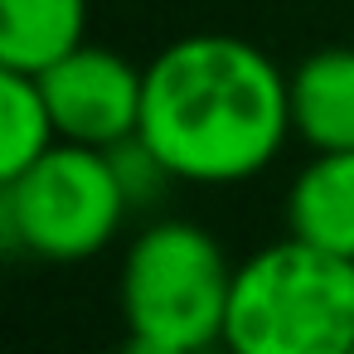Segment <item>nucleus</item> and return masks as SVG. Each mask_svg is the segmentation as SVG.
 Instances as JSON below:
<instances>
[{"label":"nucleus","mask_w":354,"mask_h":354,"mask_svg":"<svg viewBox=\"0 0 354 354\" xmlns=\"http://www.w3.org/2000/svg\"><path fill=\"white\" fill-rule=\"evenodd\" d=\"M136 136L180 185H243L291 141L286 73L238 35H185L146 64Z\"/></svg>","instance_id":"nucleus-1"},{"label":"nucleus","mask_w":354,"mask_h":354,"mask_svg":"<svg viewBox=\"0 0 354 354\" xmlns=\"http://www.w3.org/2000/svg\"><path fill=\"white\" fill-rule=\"evenodd\" d=\"M223 344L233 354H349L354 262L291 233L257 248L233 272Z\"/></svg>","instance_id":"nucleus-2"},{"label":"nucleus","mask_w":354,"mask_h":354,"mask_svg":"<svg viewBox=\"0 0 354 354\" xmlns=\"http://www.w3.org/2000/svg\"><path fill=\"white\" fill-rule=\"evenodd\" d=\"M233 262L218 238L189 218H156L146 223L117 277V306L127 335H146L175 349H209L223 344L228 296H233Z\"/></svg>","instance_id":"nucleus-3"},{"label":"nucleus","mask_w":354,"mask_h":354,"mask_svg":"<svg viewBox=\"0 0 354 354\" xmlns=\"http://www.w3.org/2000/svg\"><path fill=\"white\" fill-rule=\"evenodd\" d=\"M131 204L107 151L59 141L20 175L0 180L6 248L35 262H88L112 248Z\"/></svg>","instance_id":"nucleus-4"},{"label":"nucleus","mask_w":354,"mask_h":354,"mask_svg":"<svg viewBox=\"0 0 354 354\" xmlns=\"http://www.w3.org/2000/svg\"><path fill=\"white\" fill-rule=\"evenodd\" d=\"M44 88V102L54 112L59 141L112 151L117 141L141 131V102H146V68L122 59L102 44H78L54 68L35 73Z\"/></svg>","instance_id":"nucleus-5"},{"label":"nucleus","mask_w":354,"mask_h":354,"mask_svg":"<svg viewBox=\"0 0 354 354\" xmlns=\"http://www.w3.org/2000/svg\"><path fill=\"white\" fill-rule=\"evenodd\" d=\"M291 136L310 151H354V49L330 44L286 73Z\"/></svg>","instance_id":"nucleus-6"},{"label":"nucleus","mask_w":354,"mask_h":354,"mask_svg":"<svg viewBox=\"0 0 354 354\" xmlns=\"http://www.w3.org/2000/svg\"><path fill=\"white\" fill-rule=\"evenodd\" d=\"M286 233L354 262V151H315L286 189Z\"/></svg>","instance_id":"nucleus-7"},{"label":"nucleus","mask_w":354,"mask_h":354,"mask_svg":"<svg viewBox=\"0 0 354 354\" xmlns=\"http://www.w3.org/2000/svg\"><path fill=\"white\" fill-rule=\"evenodd\" d=\"M88 44V0H0V68L44 73Z\"/></svg>","instance_id":"nucleus-8"},{"label":"nucleus","mask_w":354,"mask_h":354,"mask_svg":"<svg viewBox=\"0 0 354 354\" xmlns=\"http://www.w3.org/2000/svg\"><path fill=\"white\" fill-rule=\"evenodd\" d=\"M54 146H59V127L39 78L20 68H0V180L20 175Z\"/></svg>","instance_id":"nucleus-9"},{"label":"nucleus","mask_w":354,"mask_h":354,"mask_svg":"<svg viewBox=\"0 0 354 354\" xmlns=\"http://www.w3.org/2000/svg\"><path fill=\"white\" fill-rule=\"evenodd\" d=\"M107 160H112L117 185H122V194H127L131 209H151V204H160V199L170 194V185H180V180L170 175V165H165L141 136L117 141V146L107 151Z\"/></svg>","instance_id":"nucleus-10"},{"label":"nucleus","mask_w":354,"mask_h":354,"mask_svg":"<svg viewBox=\"0 0 354 354\" xmlns=\"http://www.w3.org/2000/svg\"><path fill=\"white\" fill-rule=\"evenodd\" d=\"M117 354H189V349H175V344H160V339H146V335H127V344Z\"/></svg>","instance_id":"nucleus-11"},{"label":"nucleus","mask_w":354,"mask_h":354,"mask_svg":"<svg viewBox=\"0 0 354 354\" xmlns=\"http://www.w3.org/2000/svg\"><path fill=\"white\" fill-rule=\"evenodd\" d=\"M199 354H233L228 344H209V349H199Z\"/></svg>","instance_id":"nucleus-12"},{"label":"nucleus","mask_w":354,"mask_h":354,"mask_svg":"<svg viewBox=\"0 0 354 354\" xmlns=\"http://www.w3.org/2000/svg\"><path fill=\"white\" fill-rule=\"evenodd\" d=\"M349 354H354V349H349Z\"/></svg>","instance_id":"nucleus-13"}]
</instances>
